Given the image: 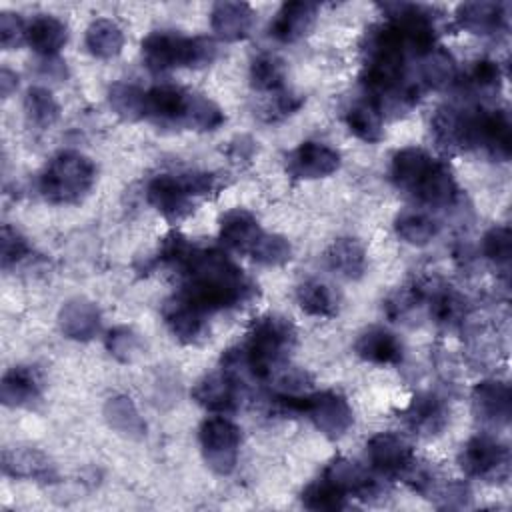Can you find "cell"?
Listing matches in <instances>:
<instances>
[{"instance_id": "cell-1", "label": "cell", "mask_w": 512, "mask_h": 512, "mask_svg": "<svg viewBox=\"0 0 512 512\" xmlns=\"http://www.w3.org/2000/svg\"><path fill=\"white\" fill-rule=\"evenodd\" d=\"M182 270L186 274L182 296L202 312L236 306L254 288L244 272L214 248H194Z\"/></svg>"}, {"instance_id": "cell-2", "label": "cell", "mask_w": 512, "mask_h": 512, "mask_svg": "<svg viewBox=\"0 0 512 512\" xmlns=\"http://www.w3.org/2000/svg\"><path fill=\"white\" fill-rule=\"evenodd\" d=\"M294 344V328L280 316H262L252 324L246 348L242 350L244 366L252 376L266 380L282 364Z\"/></svg>"}, {"instance_id": "cell-3", "label": "cell", "mask_w": 512, "mask_h": 512, "mask_svg": "<svg viewBox=\"0 0 512 512\" xmlns=\"http://www.w3.org/2000/svg\"><path fill=\"white\" fill-rule=\"evenodd\" d=\"M142 56L150 70L162 72L174 66L202 68L214 62L216 44L210 38H186L170 32H152L142 40Z\"/></svg>"}, {"instance_id": "cell-4", "label": "cell", "mask_w": 512, "mask_h": 512, "mask_svg": "<svg viewBox=\"0 0 512 512\" xmlns=\"http://www.w3.org/2000/svg\"><path fill=\"white\" fill-rule=\"evenodd\" d=\"M94 162L80 152H60L46 166L40 178V192L54 204L78 202L94 184Z\"/></svg>"}, {"instance_id": "cell-5", "label": "cell", "mask_w": 512, "mask_h": 512, "mask_svg": "<svg viewBox=\"0 0 512 512\" xmlns=\"http://www.w3.org/2000/svg\"><path fill=\"white\" fill-rule=\"evenodd\" d=\"M280 400L298 412H304L314 426L328 438L336 440L352 426V410L346 398L338 392L326 390L306 396H280Z\"/></svg>"}, {"instance_id": "cell-6", "label": "cell", "mask_w": 512, "mask_h": 512, "mask_svg": "<svg viewBox=\"0 0 512 512\" xmlns=\"http://www.w3.org/2000/svg\"><path fill=\"white\" fill-rule=\"evenodd\" d=\"M200 446L206 464L218 474H230L238 460L240 428L224 416L206 418L200 426Z\"/></svg>"}, {"instance_id": "cell-7", "label": "cell", "mask_w": 512, "mask_h": 512, "mask_svg": "<svg viewBox=\"0 0 512 512\" xmlns=\"http://www.w3.org/2000/svg\"><path fill=\"white\" fill-rule=\"evenodd\" d=\"M382 10L388 12L390 24L398 30L406 50L424 56L434 48V24L430 14L422 6L406 2H388L382 4Z\"/></svg>"}, {"instance_id": "cell-8", "label": "cell", "mask_w": 512, "mask_h": 512, "mask_svg": "<svg viewBox=\"0 0 512 512\" xmlns=\"http://www.w3.org/2000/svg\"><path fill=\"white\" fill-rule=\"evenodd\" d=\"M460 466L468 476L498 480L508 474V450L490 436H474L462 448Z\"/></svg>"}, {"instance_id": "cell-9", "label": "cell", "mask_w": 512, "mask_h": 512, "mask_svg": "<svg viewBox=\"0 0 512 512\" xmlns=\"http://www.w3.org/2000/svg\"><path fill=\"white\" fill-rule=\"evenodd\" d=\"M366 452L372 468L386 476H402L414 462L410 444L392 432L374 434L366 444Z\"/></svg>"}, {"instance_id": "cell-10", "label": "cell", "mask_w": 512, "mask_h": 512, "mask_svg": "<svg viewBox=\"0 0 512 512\" xmlns=\"http://www.w3.org/2000/svg\"><path fill=\"white\" fill-rule=\"evenodd\" d=\"M340 166V154L320 142H302L288 154L286 170L294 178H322L336 172Z\"/></svg>"}, {"instance_id": "cell-11", "label": "cell", "mask_w": 512, "mask_h": 512, "mask_svg": "<svg viewBox=\"0 0 512 512\" xmlns=\"http://www.w3.org/2000/svg\"><path fill=\"white\" fill-rule=\"evenodd\" d=\"M148 202L168 220L176 222L192 212V196L180 176L160 174L146 188Z\"/></svg>"}, {"instance_id": "cell-12", "label": "cell", "mask_w": 512, "mask_h": 512, "mask_svg": "<svg viewBox=\"0 0 512 512\" xmlns=\"http://www.w3.org/2000/svg\"><path fill=\"white\" fill-rule=\"evenodd\" d=\"M470 144H482L494 158H510V120L502 110L470 118Z\"/></svg>"}, {"instance_id": "cell-13", "label": "cell", "mask_w": 512, "mask_h": 512, "mask_svg": "<svg viewBox=\"0 0 512 512\" xmlns=\"http://www.w3.org/2000/svg\"><path fill=\"white\" fill-rule=\"evenodd\" d=\"M476 416L488 426H506L510 420V388L500 380H482L472 390Z\"/></svg>"}, {"instance_id": "cell-14", "label": "cell", "mask_w": 512, "mask_h": 512, "mask_svg": "<svg viewBox=\"0 0 512 512\" xmlns=\"http://www.w3.org/2000/svg\"><path fill=\"white\" fill-rule=\"evenodd\" d=\"M318 6L314 2H284L270 22V36L278 42H296L304 38L316 22Z\"/></svg>"}, {"instance_id": "cell-15", "label": "cell", "mask_w": 512, "mask_h": 512, "mask_svg": "<svg viewBox=\"0 0 512 512\" xmlns=\"http://www.w3.org/2000/svg\"><path fill=\"white\" fill-rule=\"evenodd\" d=\"M192 398L212 412H228L236 408L238 402V386L236 378L222 372H212L200 378L192 388Z\"/></svg>"}, {"instance_id": "cell-16", "label": "cell", "mask_w": 512, "mask_h": 512, "mask_svg": "<svg viewBox=\"0 0 512 512\" xmlns=\"http://www.w3.org/2000/svg\"><path fill=\"white\" fill-rule=\"evenodd\" d=\"M324 478L336 486L344 496H358V498H368L378 492L376 480L368 474L366 468H362L358 462L350 458H334L326 470Z\"/></svg>"}, {"instance_id": "cell-17", "label": "cell", "mask_w": 512, "mask_h": 512, "mask_svg": "<svg viewBox=\"0 0 512 512\" xmlns=\"http://www.w3.org/2000/svg\"><path fill=\"white\" fill-rule=\"evenodd\" d=\"M58 324L64 336L72 340H90L100 328V312L94 302L72 298L60 308Z\"/></svg>"}, {"instance_id": "cell-18", "label": "cell", "mask_w": 512, "mask_h": 512, "mask_svg": "<svg viewBox=\"0 0 512 512\" xmlns=\"http://www.w3.org/2000/svg\"><path fill=\"white\" fill-rule=\"evenodd\" d=\"M254 20V10L246 2H216L212 6L210 24L218 38L236 42L248 36Z\"/></svg>"}, {"instance_id": "cell-19", "label": "cell", "mask_w": 512, "mask_h": 512, "mask_svg": "<svg viewBox=\"0 0 512 512\" xmlns=\"http://www.w3.org/2000/svg\"><path fill=\"white\" fill-rule=\"evenodd\" d=\"M190 94L192 92L170 84L154 86L150 92H146V114L162 122H174L184 126Z\"/></svg>"}, {"instance_id": "cell-20", "label": "cell", "mask_w": 512, "mask_h": 512, "mask_svg": "<svg viewBox=\"0 0 512 512\" xmlns=\"http://www.w3.org/2000/svg\"><path fill=\"white\" fill-rule=\"evenodd\" d=\"M432 134L442 150H462L470 146V118L452 106L438 108L432 118Z\"/></svg>"}, {"instance_id": "cell-21", "label": "cell", "mask_w": 512, "mask_h": 512, "mask_svg": "<svg viewBox=\"0 0 512 512\" xmlns=\"http://www.w3.org/2000/svg\"><path fill=\"white\" fill-rule=\"evenodd\" d=\"M506 12L498 2H464L456 8V22L472 34H494L504 26Z\"/></svg>"}, {"instance_id": "cell-22", "label": "cell", "mask_w": 512, "mask_h": 512, "mask_svg": "<svg viewBox=\"0 0 512 512\" xmlns=\"http://www.w3.org/2000/svg\"><path fill=\"white\" fill-rule=\"evenodd\" d=\"M202 310H198L190 300L184 296L172 298L164 304L162 316L170 332L180 340V342H194L202 332H204V320H202Z\"/></svg>"}, {"instance_id": "cell-23", "label": "cell", "mask_w": 512, "mask_h": 512, "mask_svg": "<svg viewBox=\"0 0 512 512\" xmlns=\"http://www.w3.org/2000/svg\"><path fill=\"white\" fill-rule=\"evenodd\" d=\"M356 354L374 364H398L402 360L400 340L384 328H368L356 340Z\"/></svg>"}, {"instance_id": "cell-24", "label": "cell", "mask_w": 512, "mask_h": 512, "mask_svg": "<svg viewBox=\"0 0 512 512\" xmlns=\"http://www.w3.org/2000/svg\"><path fill=\"white\" fill-rule=\"evenodd\" d=\"M260 234L262 230L258 226V220L242 208L226 212L220 222L222 244L238 252H250Z\"/></svg>"}, {"instance_id": "cell-25", "label": "cell", "mask_w": 512, "mask_h": 512, "mask_svg": "<svg viewBox=\"0 0 512 512\" xmlns=\"http://www.w3.org/2000/svg\"><path fill=\"white\" fill-rule=\"evenodd\" d=\"M40 394V378L28 366L10 368L0 382V398L6 406H26Z\"/></svg>"}, {"instance_id": "cell-26", "label": "cell", "mask_w": 512, "mask_h": 512, "mask_svg": "<svg viewBox=\"0 0 512 512\" xmlns=\"http://www.w3.org/2000/svg\"><path fill=\"white\" fill-rule=\"evenodd\" d=\"M432 158L420 150V148H404L398 150L392 158V166H390V176L392 182L406 190V192H414L418 182L422 180V176L428 172V168L432 166Z\"/></svg>"}, {"instance_id": "cell-27", "label": "cell", "mask_w": 512, "mask_h": 512, "mask_svg": "<svg viewBox=\"0 0 512 512\" xmlns=\"http://www.w3.org/2000/svg\"><path fill=\"white\" fill-rule=\"evenodd\" d=\"M412 194L430 206H448L456 198V182L442 162H432Z\"/></svg>"}, {"instance_id": "cell-28", "label": "cell", "mask_w": 512, "mask_h": 512, "mask_svg": "<svg viewBox=\"0 0 512 512\" xmlns=\"http://www.w3.org/2000/svg\"><path fill=\"white\" fill-rule=\"evenodd\" d=\"M68 40L66 26L48 14L36 16L26 28V42L42 56H54Z\"/></svg>"}, {"instance_id": "cell-29", "label": "cell", "mask_w": 512, "mask_h": 512, "mask_svg": "<svg viewBox=\"0 0 512 512\" xmlns=\"http://www.w3.org/2000/svg\"><path fill=\"white\" fill-rule=\"evenodd\" d=\"M326 262L328 268L338 272L344 278L356 280L366 270V256L364 248L354 238H338L332 242V246L326 250Z\"/></svg>"}, {"instance_id": "cell-30", "label": "cell", "mask_w": 512, "mask_h": 512, "mask_svg": "<svg viewBox=\"0 0 512 512\" xmlns=\"http://www.w3.org/2000/svg\"><path fill=\"white\" fill-rule=\"evenodd\" d=\"M2 468L10 476L18 478H46L52 474L50 460L34 450V448H14L4 450L2 454Z\"/></svg>"}, {"instance_id": "cell-31", "label": "cell", "mask_w": 512, "mask_h": 512, "mask_svg": "<svg viewBox=\"0 0 512 512\" xmlns=\"http://www.w3.org/2000/svg\"><path fill=\"white\" fill-rule=\"evenodd\" d=\"M124 34L114 20L98 18L86 30V48L96 58H112L122 50Z\"/></svg>"}, {"instance_id": "cell-32", "label": "cell", "mask_w": 512, "mask_h": 512, "mask_svg": "<svg viewBox=\"0 0 512 512\" xmlns=\"http://www.w3.org/2000/svg\"><path fill=\"white\" fill-rule=\"evenodd\" d=\"M104 414L108 424L122 436L142 438L146 434V424L134 408L132 400L126 396H114L106 402Z\"/></svg>"}, {"instance_id": "cell-33", "label": "cell", "mask_w": 512, "mask_h": 512, "mask_svg": "<svg viewBox=\"0 0 512 512\" xmlns=\"http://www.w3.org/2000/svg\"><path fill=\"white\" fill-rule=\"evenodd\" d=\"M346 124L364 142H380L384 136L382 114L374 102H356L346 112Z\"/></svg>"}, {"instance_id": "cell-34", "label": "cell", "mask_w": 512, "mask_h": 512, "mask_svg": "<svg viewBox=\"0 0 512 512\" xmlns=\"http://www.w3.org/2000/svg\"><path fill=\"white\" fill-rule=\"evenodd\" d=\"M296 298L300 308L310 316H334L338 300L334 290L322 280H306L298 286Z\"/></svg>"}, {"instance_id": "cell-35", "label": "cell", "mask_w": 512, "mask_h": 512, "mask_svg": "<svg viewBox=\"0 0 512 512\" xmlns=\"http://www.w3.org/2000/svg\"><path fill=\"white\" fill-rule=\"evenodd\" d=\"M406 418L414 430L432 434L444 424V406L434 394H418L408 406Z\"/></svg>"}, {"instance_id": "cell-36", "label": "cell", "mask_w": 512, "mask_h": 512, "mask_svg": "<svg viewBox=\"0 0 512 512\" xmlns=\"http://www.w3.org/2000/svg\"><path fill=\"white\" fill-rule=\"evenodd\" d=\"M394 228H396V234L408 242V244H416V246H424L428 244L436 232H438V226L436 222L424 214V212H416V210H404L396 216V222H394Z\"/></svg>"}, {"instance_id": "cell-37", "label": "cell", "mask_w": 512, "mask_h": 512, "mask_svg": "<svg viewBox=\"0 0 512 512\" xmlns=\"http://www.w3.org/2000/svg\"><path fill=\"white\" fill-rule=\"evenodd\" d=\"M108 102L112 110L126 118V120H138L146 116V92H142L134 84L116 82L108 90Z\"/></svg>"}, {"instance_id": "cell-38", "label": "cell", "mask_w": 512, "mask_h": 512, "mask_svg": "<svg viewBox=\"0 0 512 512\" xmlns=\"http://www.w3.org/2000/svg\"><path fill=\"white\" fill-rule=\"evenodd\" d=\"M286 68L276 54H258L250 66L252 86L260 92H278L284 86Z\"/></svg>"}, {"instance_id": "cell-39", "label": "cell", "mask_w": 512, "mask_h": 512, "mask_svg": "<svg viewBox=\"0 0 512 512\" xmlns=\"http://www.w3.org/2000/svg\"><path fill=\"white\" fill-rule=\"evenodd\" d=\"M24 112L30 124H34L36 128H48L58 120L60 108L46 88L34 86L24 96Z\"/></svg>"}, {"instance_id": "cell-40", "label": "cell", "mask_w": 512, "mask_h": 512, "mask_svg": "<svg viewBox=\"0 0 512 512\" xmlns=\"http://www.w3.org/2000/svg\"><path fill=\"white\" fill-rule=\"evenodd\" d=\"M456 62L450 52L444 48H432L430 52L424 54V64H422V76L428 86L432 88H444L454 82L456 78Z\"/></svg>"}, {"instance_id": "cell-41", "label": "cell", "mask_w": 512, "mask_h": 512, "mask_svg": "<svg viewBox=\"0 0 512 512\" xmlns=\"http://www.w3.org/2000/svg\"><path fill=\"white\" fill-rule=\"evenodd\" d=\"M222 122H224V112L218 108V104H214L202 94H190L184 126L196 128V130H216Z\"/></svg>"}, {"instance_id": "cell-42", "label": "cell", "mask_w": 512, "mask_h": 512, "mask_svg": "<svg viewBox=\"0 0 512 512\" xmlns=\"http://www.w3.org/2000/svg\"><path fill=\"white\" fill-rule=\"evenodd\" d=\"M256 262L266 266H280L292 258V248L286 238L262 232L248 252Z\"/></svg>"}, {"instance_id": "cell-43", "label": "cell", "mask_w": 512, "mask_h": 512, "mask_svg": "<svg viewBox=\"0 0 512 512\" xmlns=\"http://www.w3.org/2000/svg\"><path fill=\"white\" fill-rule=\"evenodd\" d=\"M344 494L326 478L312 482L302 492V504L308 510H340L346 506Z\"/></svg>"}, {"instance_id": "cell-44", "label": "cell", "mask_w": 512, "mask_h": 512, "mask_svg": "<svg viewBox=\"0 0 512 512\" xmlns=\"http://www.w3.org/2000/svg\"><path fill=\"white\" fill-rule=\"evenodd\" d=\"M106 348L120 362H132L140 354V350H142L138 336L130 328H126V326H118V328L108 332Z\"/></svg>"}, {"instance_id": "cell-45", "label": "cell", "mask_w": 512, "mask_h": 512, "mask_svg": "<svg viewBox=\"0 0 512 512\" xmlns=\"http://www.w3.org/2000/svg\"><path fill=\"white\" fill-rule=\"evenodd\" d=\"M510 246H512V240H510V230L506 226L490 228L482 242L484 254L500 266H506L510 262Z\"/></svg>"}, {"instance_id": "cell-46", "label": "cell", "mask_w": 512, "mask_h": 512, "mask_svg": "<svg viewBox=\"0 0 512 512\" xmlns=\"http://www.w3.org/2000/svg\"><path fill=\"white\" fill-rule=\"evenodd\" d=\"M0 246H2V266L4 268L16 264L18 260H22L30 252V246H28L26 238L20 232H16L14 228H10L8 224L2 226Z\"/></svg>"}, {"instance_id": "cell-47", "label": "cell", "mask_w": 512, "mask_h": 512, "mask_svg": "<svg viewBox=\"0 0 512 512\" xmlns=\"http://www.w3.org/2000/svg\"><path fill=\"white\" fill-rule=\"evenodd\" d=\"M500 68L494 60H478L470 72V82L480 92H496L500 88Z\"/></svg>"}, {"instance_id": "cell-48", "label": "cell", "mask_w": 512, "mask_h": 512, "mask_svg": "<svg viewBox=\"0 0 512 512\" xmlns=\"http://www.w3.org/2000/svg\"><path fill=\"white\" fill-rule=\"evenodd\" d=\"M26 28L22 18L14 12H2L0 14V44L2 48L10 50L20 46L26 40Z\"/></svg>"}, {"instance_id": "cell-49", "label": "cell", "mask_w": 512, "mask_h": 512, "mask_svg": "<svg viewBox=\"0 0 512 512\" xmlns=\"http://www.w3.org/2000/svg\"><path fill=\"white\" fill-rule=\"evenodd\" d=\"M434 316L440 322H456L462 314V300L452 292H442L432 302Z\"/></svg>"}, {"instance_id": "cell-50", "label": "cell", "mask_w": 512, "mask_h": 512, "mask_svg": "<svg viewBox=\"0 0 512 512\" xmlns=\"http://www.w3.org/2000/svg\"><path fill=\"white\" fill-rule=\"evenodd\" d=\"M18 86V76L14 72H10L8 68H2L0 72V92L4 98H8Z\"/></svg>"}]
</instances>
